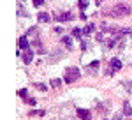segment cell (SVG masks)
<instances>
[{
    "label": "cell",
    "mask_w": 132,
    "mask_h": 120,
    "mask_svg": "<svg viewBox=\"0 0 132 120\" xmlns=\"http://www.w3.org/2000/svg\"><path fill=\"white\" fill-rule=\"evenodd\" d=\"M76 113H78V117H79L81 120H90V118H92V113H90L88 110H83V108H79Z\"/></svg>",
    "instance_id": "277c9868"
},
{
    "label": "cell",
    "mask_w": 132,
    "mask_h": 120,
    "mask_svg": "<svg viewBox=\"0 0 132 120\" xmlns=\"http://www.w3.org/2000/svg\"><path fill=\"white\" fill-rule=\"evenodd\" d=\"M93 30H95V25H93V23H88V25L83 28V34H85V35H90Z\"/></svg>",
    "instance_id": "9c48e42d"
},
{
    "label": "cell",
    "mask_w": 132,
    "mask_h": 120,
    "mask_svg": "<svg viewBox=\"0 0 132 120\" xmlns=\"http://www.w3.org/2000/svg\"><path fill=\"white\" fill-rule=\"evenodd\" d=\"M44 4V0H34V5H42Z\"/></svg>",
    "instance_id": "cb8c5ba5"
},
{
    "label": "cell",
    "mask_w": 132,
    "mask_h": 120,
    "mask_svg": "<svg viewBox=\"0 0 132 120\" xmlns=\"http://www.w3.org/2000/svg\"><path fill=\"white\" fill-rule=\"evenodd\" d=\"M28 35H30V37H34V39H37V28H35V27L28 28Z\"/></svg>",
    "instance_id": "9a60e30c"
},
{
    "label": "cell",
    "mask_w": 132,
    "mask_h": 120,
    "mask_svg": "<svg viewBox=\"0 0 132 120\" xmlns=\"http://www.w3.org/2000/svg\"><path fill=\"white\" fill-rule=\"evenodd\" d=\"M62 57H63V51H58V50H56L53 55H51L50 62H56V58H62Z\"/></svg>",
    "instance_id": "7c38bea8"
},
{
    "label": "cell",
    "mask_w": 132,
    "mask_h": 120,
    "mask_svg": "<svg viewBox=\"0 0 132 120\" xmlns=\"http://www.w3.org/2000/svg\"><path fill=\"white\" fill-rule=\"evenodd\" d=\"M20 46H21V50H27L30 44H28V37L27 35H23V37H20Z\"/></svg>",
    "instance_id": "ba28073f"
},
{
    "label": "cell",
    "mask_w": 132,
    "mask_h": 120,
    "mask_svg": "<svg viewBox=\"0 0 132 120\" xmlns=\"http://www.w3.org/2000/svg\"><path fill=\"white\" fill-rule=\"evenodd\" d=\"M97 108H99V111H106L108 108H109V106H108V104H104V106H102V104H99Z\"/></svg>",
    "instance_id": "44dd1931"
},
{
    "label": "cell",
    "mask_w": 132,
    "mask_h": 120,
    "mask_svg": "<svg viewBox=\"0 0 132 120\" xmlns=\"http://www.w3.org/2000/svg\"><path fill=\"white\" fill-rule=\"evenodd\" d=\"M20 95H21V97H27V90L21 88V90H20Z\"/></svg>",
    "instance_id": "d4e9b609"
},
{
    "label": "cell",
    "mask_w": 132,
    "mask_h": 120,
    "mask_svg": "<svg viewBox=\"0 0 132 120\" xmlns=\"http://www.w3.org/2000/svg\"><path fill=\"white\" fill-rule=\"evenodd\" d=\"M35 87H37L39 90H42V92H46V90H48V87H46V85H42V83H35Z\"/></svg>",
    "instance_id": "d6986e66"
},
{
    "label": "cell",
    "mask_w": 132,
    "mask_h": 120,
    "mask_svg": "<svg viewBox=\"0 0 132 120\" xmlns=\"http://www.w3.org/2000/svg\"><path fill=\"white\" fill-rule=\"evenodd\" d=\"M108 14L113 16V18H123V16H129L130 14V7L127 4H123V2H118V4H114V7Z\"/></svg>",
    "instance_id": "6da1fadb"
},
{
    "label": "cell",
    "mask_w": 132,
    "mask_h": 120,
    "mask_svg": "<svg viewBox=\"0 0 132 120\" xmlns=\"http://www.w3.org/2000/svg\"><path fill=\"white\" fill-rule=\"evenodd\" d=\"M56 20L58 21H69V20H72V14L71 12H56Z\"/></svg>",
    "instance_id": "5b68a950"
},
{
    "label": "cell",
    "mask_w": 132,
    "mask_h": 120,
    "mask_svg": "<svg viewBox=\"0 0 132 120\" xmlns=\"http://www.w3.org/2000/svg\"><path fill=\"white\" fill-rule=\"evenodd\" d=\"M21 58H23V62H25V64H30L32 58H34V51H32L30 48L23 50V51H21Z\"/></svg>",
    "instance_id": "3957f363"
},
{
    "label": "cell",
    "mask_w": 132,
    "mask_h": 120,
    "mask_svg": "<svg viewBox=\"0 0 132 120\" xmlns=\"http://www.w3.org/2000/svg\"><path fill=\"white\" fill-rule=\"evenodd\" d=\"M123 111H125V115H129V117L132 115V106L129 104V102H125V104H123Z\"/></svg>",
    "instance_id": "5bb4252c"
},
{
    "label": "cell",
    "mask_w": 132,
    "mask_h": 120,
    "mask_svg": "<svg viewBox=\"0 0 132 120\" xmlns=\"http://www.w3.org/2000/svg\"><path fill=\"white\" fill-rule=\"evenodd\" d=\"M79 7L81 9H86L88 7V0H79Z\"/></svg>",
    "instance_id": "ac0fdd59"
},
{
    "label": "cell",
    "mask_w": 132,
    "mask_h": 120,
    "mask_svg": "<svg viewBox=\"0 0 132 120\" xmlns=\"http://www.w3.org/2000/svg\"><path fill=\"white\" fill-rule=\"evenodd\" d=\"M111 69H114V71L122 69V62H120L118 58H113V60H111Z\"/></svg>",
    "instance_id": "8fae6325"
},
{
    "label": "cell",
    "mask_w": 132,
    "mask_h": 120,
    "mask_svg": "<svg viewBox=\"0 0 132 120\" xmlns=\"http://www.w3.org/2000/svg\"><path fill=\"white\" fill-rule=\"evenodd\" d=\"M62 42H63V46H65L67 50H72V46H74V44H72V37H63Z\"/></svg>",
    "instance_id": "30bf717a"
},
{
    "label": "cell",
    "mask_w": 132,
    "mask_h": 120,
    "mask_svg": "<svg viewBox=\"0 0 132 120\" xmlns=\"http://www.w3.org/2000/svg\"><path fill=\"white\" fill-rule=\"evenodd\" d=\"M27 102H28L30 106H35V99H34V97H28V99H27Z\"/></svg>",
    "instance_id": "7402d4cb"
},
{
    "label": "cell",
    "mask_w": 132,
    "mask_h": 120,
    "mask_svg": "<svg viewBox=\"0 0 132 120\" xmlns=\"http://www.w3.org/2000/svg\"><path fill=\"white\" fill-rule=\"evenodd\" d=\"M97 67H99V62L95 60L93 64H90V65H86V72H90V74H95V71H97Z\"/></svg>",
    "instance_id": "52a82bcc"
},
{
    "label": "cell",
    "mask_w": 132,
    "mask_h": 120,
    "mask_svg": "<svg viewBox=\"0 0 132 120\" xmlns=\"http://www.w3.org/2000/svg\"><path fill=\"white\" fill-rule=\"evenodd\" d=\"M37 20L41 21V23H50V21H51V18H50V14H46V12H39Z\"/></svg>",
    "instance_id": "8992f818"
},
{
    "label": "cell",
    "mask_w": 132,
    "mask_h": 120,
    "mask_svg": "<svg viewBox=\"0 0 132 120\" xmlns=\"http://www.w3.org/2000/svg\"><path fill=\"white\" fill-rule=\"evenodd\" d=\"M123 87L129 90V92H132V81H123Z\"/></svg>",
    "instance_id": "e0dca14e"
},
{
    "label": "cell",
    "mask_w": 132,
    "mask_h": 120,
    "mask_svg": "<svg viewBox=\"0 0 132 120\" xmlns=\"http://www.w3.org/2000/svg\"><path fill=\"white\" fill-rule=\"evenodd\" d=\"M78 78H79V69L78 67L67 69V72H65V83H72V81H76Z\"/></svg>",
    "instance_id": "7a4b0ae2"
},
{
    "label": "cell",
    "mask_w": 132,
    "mask_h": 120,
    "mask_svg": "<svg viewBox=\"0 0 132 120\" xmlns=\"http://www.w3.org/2000/svg\"><path fill=\"white\" fill-rule=\"evenodd\" d=\"M95 2H97V4H99V5H101L102 2H104V0H95Z\"/></svg>",
    "instance_id": "484cf974"
},
{
    "label": "cell",
    "mask_w": 132,
    "mask_h": 120,
    "mask_svg": "<svg viewBox=\"0 0 132 120\" xmlns=\"http://www.w3.org/2000/svg\"><path fill=\"white\" fill-rule=\"evenodd\" d=\"M44 113H46L44 110H39V111H32L30 115H32V117H37V115H44Z\"/></svg>",
    "instance_id": "ffe728a7"
},
{
    "label": "cell",
    "mask_w": 132,
    "mask_h": 120,
    "mask_svg": "<svg viewBox=\"0 0 132 120\" xmlns=\"http://www.w3.org/2000/svg\"><path fill=\"white\" fill-rule=\"evenodd\" d=\"M51 87H53V88H60V87H62V80L53 78V80H51Z\"/></svg>",
    "instance_id": "4fadbf2b"
},
{
    "label": "cell",
    "mask_w": 132,
    "mask_h": 120,
    "mask_svg": "<svg viewBox=\"0 0 132 120\" xmlns=\"http://www.w3.org/2000/svg\"><path fill=\"white\" fill-rule=\"evenodd\" d=\"M81 34H83V30H79V28L72 30V35H74V37H81Z\"/></svg>",
    "instance_id": "2e32d148"
},
{
    "label": "cell",
    "mask_w": 132,
    "mask_h": 120,
    "mask_svg": "<svg viewBox=\"0 0 132 120\" xmlns=\"http://www.w3.org/2000/svg\"><path fill=\"white\" fill-rule=\"evenodd\" d=\"M53 32H55V34H56V35H62V32H63V30H62L60 27H56V28L53 30Z\"/></svg>",
    "instance_id": "603a6c76"
}]
</instances>
